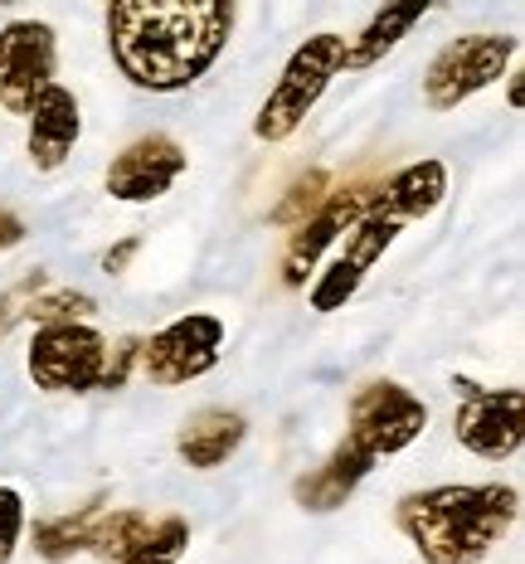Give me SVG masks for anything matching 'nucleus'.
I'll return each mask as SVG.
<instances>
[{
	"label": "nucleus",
	"instance_id": "a211bd4d",
	"mask_svg": "<svg viewBox=\"0 0 525 564\" xmlns=\"http://www.w3.org/2000/svg\"><path fill=\"white\" fill-rule=\"evenodd\" d=\"M146 531H151L146 511H98L88 525V550L102 560H122Z\"/></svg>",
	"mask_w": 525,
	"mask_h": 564
},
{
	"label": "nucleus",
	"instance_id": "20e7f679",
	"mask_svg": "<svg viewBox=\"0 0 525 564\" xmlns=\"http://www.w3.org/2000/svg\"><path fill=\"white\" fill-rule=\"evenodd\" d=\"M516 58V34H467L452 40L424 74V98L434 112L462 108L472 93L492 88Z\"/></svg>",
	"mask_w": 525,
	"mask_h": 564
},
{
	"label": "nucleus",
	"instance_id": "4468645a",
	"mask_svg": "<svg viewBox=\"0 0 525 564\" xmlns=\"http://www.w3.org/2000/svg\"><path fill=\"white\" fill-rule=\"evenodd\" d=\"M370 467H375V457L360 453L350 438H341V448L326 457L317 473L297 477V501L307 511H336V507H346V497L370 477Z\"/></svg>",
	"mask_w": 525,
	"mask_h": 564
},
{
	"label": "nucleus",
	"instance_id": "f03ea898",
	"mask_svg": "<svg viewBox=\"0 0 525 564\" xmlns=\"http://www.w3.org/2000/svg\"><path fill=\"white\" fill-rule=\"evenodd\" d=\"M521 491L486 481V487H428L408 491L394 507V521L424 564H477L501 535L516 525Z\"/></svg>",
	"mask_w": 525,
	"mask_h": 564
},
{
	"label": "nucleus",
	"instance_id": "5701e85b",
	"mask_svg": "<svg viewBox=\"0 0 525 564\" xmlns=\"http://www.w3.org/2000/svg\"><path fill=\"white\" fill-rule=\"evenodd\" d=\"M136 360H142V340L127 336L117 350H108V366H102V384H98V390H122V384H127V370H132Z\"/></svg>",
	"mask_w": 525,
	"mask_h": 564
},
{
	"label": "nucleus",
	"instance_id": "423d86ee",
	"mask_svg": "<svg viewBox=\"0 0 525 564\" xmlns=\"http://www.w3.org/2000/svg\"><path fill=\"white\" fill-rule=\"evenodd\" d=\"M424 429H428V404L414 399L394 380H375V384H365V390H356V399H350L346 438L370 457L404 453Z\"/></svg>",
	"mask_w": 525,
	"mask_h": 564
},
{
	"label": "nucleus",
	"instance_id": "bb28decb",
	"mask_svg": "<svg viewBox=\"0 0 525 564\" xmlns=\"http://www.w3.org/2000/svg\"><path fill=\"white\" fill-rule=\"evenodd\" d=\"M506 102H511V108H521V102H525V84H521V74L511 78V88H506Z\"/></svg>",
	"mask_w": 525,
	"mask_h": 564
},
{
	"label": "nucleus",
	"instance_id": "b1692460",
	"mask_svg": "<svg viewBox=\"0 0 525 564\" xmlns=\"http://www.w3.org/2000/svg\"><path fill=\"white\" fill-rule=\"evenodd\" d=\"M40 292H44V278H40V273L25 278L15 292H0V336H6L10 326H15L20 316H25V307H30L25 297H40Z\"/></svg>",
	"mask_w": 525,
	"mask_h": 564
},
{
	"label": "nucleus",
	"instance_id": "7ed1b4c3",
	"mask_svg": "<svg viewBox=\"0 0 525 564\" xmlns=\"http://www.w3.org/2000/svg\"><path fill=\"white\" fill-rule=\"evenodd\" d=\"M341 54H346L341 34H331V30L311 34V40L287 58L277 88L267 93V102L259 108V117H253V137L259 141H287L292 132H297V127L307 122V112L321 102V93L331 88V78L341 74Z\"/></svg>",
	"mask_w": 525,
	"mask_h": 564
},
{
	"label": "nucleus",
	"instance_id": "9d476101",
	"mask_svg": "<svg viewBox=\"0 0 525 564\" xmlns=\"http://www.w3.org/2000/svg\"><path fill=\"white\" fill-rule=\"evenodd\" d=\"M375 195H380V185L350 181L346 191H331L321 199V209L307 219V225H297V234H292V243L283 253V282H287V288H302V282H307V273L317 268V258L331 249L346 229H356L360 219L370 215Z\"/></svg>",
	"mask_w": 525,
	"mask_h": 564
},
{
	"label": "nucleus",
	"instance_id": "f8f14e48",
	"mask_svg": "<svg viewBox=\"0 0 525 564\" xmlns=\"http://www.w3.org/2000/svg\"><path fill=\"white\" fill-rule=\"evenodd\" d=\"M30 161L40 171H54L68 161L78 132H84V117H78V98L64 84H50L40 98L30 102Z\"/></svg>",
	"mask_w": 525,
	"mask_h": 564
},
{
	"label": "nucleus",
	"instance_id": "6e6552de",
	"mask_svg": "<svg viewBox=\"0 0 525 564\" xmlns=\"http://www.w3.org/2000/svg\"><path fill=\"white\" fill-rule=\"evenodd\" d=\"M219 346H225V322L209 312H190L146 340L142 370L156 384H190L219 366Z\"/></svg>",
	"mask_w": 525,
	"mask_h": 564
},
{
	"label": "nucleus",
	"instance_id": "dca6fc26",
	"mask_svg": "<svg viewBox=\"0 0 525 564\" xmlns=\"http://www.w3.org/2000/svg\"><path fill=\"white\" fill-rule=\"evenodd\" d=\"M424 15H428V0H408V6H384L380 15L356 34V44H346L341 68H370V64H380V58L390 54L394 44H400L404 34L414 30Z\"/></svg>",
	"mask_w": 525,
	"mask_h": 564
},
{
	"label": "nucleus",
	"instance_id": "2eb2a0df",
	"mask_svg": "<svg viewBox=\"0 0 525 564\" xmlns=\"http://www.w3.org/2000/svg\"><path fill=\"white\" fill-rule=\"evenodd\" d=\"M243 433H249L243 414H233V409H200V414H195L181 429V438H175V453H181L190 467L209 473V467L229 463V457L239 453Z\"/></svg>",
	"mask_w": 525,
	"mask_h": 564
},
{
	"label": "nucleus",
	"instance_id": "4be33fe9",
	"mask_svg": "<svg viewBox=\"0 0 525 564\" xmlns=\"http://www.w3.org/2000/svg\"><path fill=\"white\" fill-rule=\"evenodd\" d=\"M20 531H25V501L15 487H0V564L15 555Z\"/></svg>",
	"mask_w": 525,
	"mask_h": 564
},
{
	"label": "nucleus",
	"instance_id": "6ab92c4d",
	"mask_svg": "<svg viewBox=\"0 0 525 564\" xmlns=\"http://www.w3.org/2000/svg\"><path fill=\"white\" fill-rule=\"evenodd\" d=\"M185 545H190V525H185V516H166V521H151V531L127 550L122 564H181Z\"/></svg>",
	"mask_w": 525,
	"mask_h": 564
},
{
	"label": "nucleus",
	"instance_id": "412c9836",
	"mask_svg": "<svg viewBox=\"0 0 525 564\" xmlns=\"http://www.w3.org/2000/svg\"><path fill=\"white\" fill-rule=\"evenodd\" d=\"M88 312H98V302L88 297V292H44V297H30V307L25 316H40L44 326H54V322H78V316H88Z\"/></svg>",
	"mask_w": 525,
	"mask_h": 564
},
{
	"label": "nucleus",
	"instance_id": "ddd939ff",
	"mask_svg": "<svg viewBox=\"0 0 525 564\" xmlns=\"http://www.w3.org/2000/svg\"><path fill=\"white\" fill-rule=\"evenodd\" d=\"M442 195H448V171H442V161L424 156V161H408L404 171H394L390 181L380 185L370 215H380V219H390V225L404 229L408 219L434 215Z\"/></svg>",
	"mask_w": 525,
	"mask_h": 564
},
{
	"label": "nucleus",
	"instance_id": "39448f33",
	"mask_svg": "<svg viewBox=\"0 0 525 564\" xmlns=\"http://www.w3.org/2000/svg\"><path fill=\"white\" fill-rule=\"evenodd\" d=\"M108 366V340L84 322L40 326L30 340V380L54 394H88L102 384Z\"/></svg>",
	"mask_w": 525,
	"mask_h": 564
},
{
	"label": "nucleus",
	"instance_id": "0eeeda50",
	"mask_svg": "<svg viewBox=\"0 0 525 564\" xmlns=\"http://www.w3.org/2000/svg\"><path fill=\"white\" fill-rule=\"evenodd\" d=\"M458 443L467 453L501 463L521 453L525 443V394L511 390H482L472 380H458Z\"/></svg>",
	"mask_w": 525,
	"mask_h": 564
},
{
	"label": "nucleus",
	"instance_id": "1a4fd4ad",
	"mask_svg": "<svg viewBox=\"0 0 525 564\" xmlns=\"http://www.w3.org/2000/svg\"><path fill=\"white\" fill-rule=\"evenodd\" d=\"M54 25L44 20H10L0 30V108L30 112V102L54 84Z\"/></svg>",
	"mask_w": 525,
	"mask_h": 564
},
{
	"label": "nucleus",
	"instance_id": "393cba45",
	"mask_svg": "<svg viewBox=\"0 0 525 564\" xmlns=\"http://www.w3.org/2000/svg\"><path fill=\"white\" fill-rule=\"evenodd\" d=\"M136 249H142V239H122V243H112V249L102 253V273H127V263L136 258Z\"/></svg>",
	"mask_w": 525,
	"mask_h": 564
},
{
	"label": "nucleus",
	"instance_id": "f257e3e1",
	"mask_svg": "<svg viewBox=\"0 0 525 564\" xmlns=\"http://www.w3.org/2000/svg\"><path fill=\"white\" fill-rule=\"evenodd\" d=\"M239 10L225 0H117L108 44L127 84L146 93L190 88L225 54Z\"/></svg>",
	"mask_w": 525,
	"mask_h": 564
},
{
	"label": "nucleus",
	"instance_id": "aec40b11",
	"mask_svg": "<svg viewBox=\"0 0 525 564\" xmlns=\"http://www.w3.org/2000/svg\"><path fill=\"white\" fill-rule=\"evenodd\" d=\"M321 199H326V171L311 166L307 175H297V185L287 191V199L273 209V225H287V229L307 225V219L321 209Z\"/></svg>",
	"mask_w": 525,
	"mask_h": 564
},
{
	"label": "nucleus",
	"instance_id": "f3484780",
	"mask_svg": "<svg viewBox=\"0 0 525 564\" xmlns=\"http://www.w3.org/2000/svg\"><path fill=\"white\" fill-rule=\"evenodd\" d=\"M92 516H98V507H78L68 516H50V521H40V525H34V550H40L44 560H54V564L74 560L78 550H88Z\"/></svg>",
	"mask_w": 525,
	"mask_h": 564
},
{
	"label": "nucleus",
	"instance_id": "a878e982",
	"mask_svg": "<svg viewBox=\"0 0 525 564\" xmlns=\"http://www.w3.org/2000/svg\"><path fill=\"white\" fill-rule=\"evenodd\" d=\"M20 239H25V219H20L15 209H0V253L15 249Z\"/></svg>",
	"mask_w": 525,
	"mask_h": 564
},
{
	"label": "nucleus",
	"instance_id": "9b49d317",
	"mask_svg": "<svg viewBox=\"0 0 525 564\" xmlns=\"http://www.w3.org/2000/svg\"><path fill=\"white\" fill-rule=\"evenodd\" d=\"M190 156L175 147L171 137H142L112 156L108 166V195L112 199H127V205H146V199H161L175 181L185 175Z\"/></svg>",
	"mask_w": 525,
	"mask_h": 564
}]
</instances>
